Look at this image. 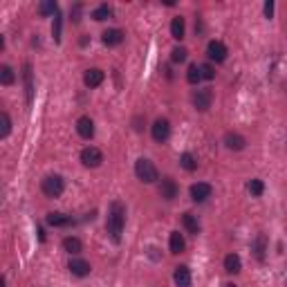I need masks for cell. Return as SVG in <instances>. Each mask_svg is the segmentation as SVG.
<instances>
[{
  "label": "cell",
  "mask_w": 287,
  "mask_h": 287,
  "mask_svg": "<svg viewBox=\"0 0 287 287\" xmlns=\"http://www.w3.org/2000/svg\"><path fill=\"white\" fill-rule=\"evenodd\" d=\"M150 135H152V139H155V142H166V139H168V135H170L168 119H157L155 124L150 126Z\"/></svg>",
  "instance_id": "8992f818"
},
{
  "label": "cell",
  "mask_w": 287,
  "mask_h": 287,
  "mask_svg": "<svg viewBox=\"0 0 287 287\" xmlns=\"http://www.w3.org/2000/svg\"><path fill=\"white\" fill-rule=\"evenodd\" d=\"M173 281H175V285H177V287H191V272H188V267H184V265L175 267Z\"/></svg>",
  "instance_id": "8fae6325"
},
{
  "label": "cell",
  "mask_w": 287,
  "mask_h": 287,
  "mask_svg": "<svg viewBox=\"0 0 287 287\" xmlns=\"http://www.w3.org/2000/svg\"><path fill=\"white\" fill-rule=\"evenodd\" d=\"M186 56H188V52L184 47H175L173 52H170V61H173V63H184V61H186Z\"/></svg>",
  "instance_id": "4316f807"
},
{
  "label": "cell",
  "mask_w": 287,
  "mask_h": 287,
  "mask_svg": "<svg viewBox=\"0 0 287 287\" xmlns=\"http://www.w3.org/2000/svg\"><path fill=\"white\" fill-rule=\"evenodd\" d=\"M76 133L81 135L83 139H90L94 135V124L90 117H79V121H76Z\"/></svg>",
  "instance_id": "5bb4252c"
},
{
  "label": "cell",
  "mask_w": 287,
  "mask_h": 287,
  "mask_svg": "<svg viewBox=\"0 0 287 287\" xmlns=\"http://www.w3.org/2000/svg\"><path fill=\"white\" fill-rule=\"evenodd\" d=\"M63 249H65L67 254L76 256L81 249H83V245H81V240H79V238H65V240H63Z\"/></svg>",
  "instance_id": "ffe728a7"
},
{
  "label": "cell",
  "mask_w": 287,
  "mask_h": 287,
  "mask_svg": "<svg viewBox=\"0 0 287 287\" xmlns=\"http://www.w3.org/2000/svg\"><path fill=\"white\" fill-rule=\"evenodd\" d=\"M247 188H249V193H251V195H263V191H265V184L260 182V179H251V182H249V186H247Z\"/></svg>",
  "instance_id": "f546056e"
},
{
  "label": "cell",
  "mask_w": 287,
  "mask_h": 287,
  "mask_svg": "<svg viewBox=\"0 0 287 287\" xmlns=\"http://www.w3.org/2000/svg\"><path fill=\"white\" fill-rule=\"evenodd\" d=\"M103 79H106V74H103L99 67H92V70H88L83 74V83L88 85V88H99V85L103 83Z\"/></svg>",
  "instance_id": "ba28073f"
},
{
  "label": "cell",
  "mask_w": 287,
  "mask_h": 287,
  "mask_svg": "<svg viewBox=\"0 0 287 287\" xmlns=\"http://www.w3.org/2000/svg\"><path fill=\"white\" fill-rule=\"evenodd\" d=\"M52 34H54V40H56V43H61V13H56V16H54Z\"/></svg>",
  "instance_id": "4dcf8cb0"
},
{
  "label": "cell",
  "mask_w": 287,
  "mask_h": 287,
  "mask_svg": "<svg viewBox=\"0 0 287 287\" xmlns=\"http://www.w3.org/2000/svg\"><path fill=\"white\" fill-rule=\"evenodd\" d=\"M124 224H126V206L119 200H115L108 209V220H106V229L110 233V238L115 242L121 240V233H124Z\"/></svg>",
  "instance_id": "6da1fadb"
},
{
  "label": "cell",
  "mask_w": 287,
  "mask_h": 287,
  "mask_svg": "<svg viewBox=\"0 0 287 287\" xmlns=\"http://www.w3.org/2000/svg\"><path fill=\"white\" fill-rule=\"evenodd\" d=\"M47 224L49 227H63V224H70V218L63 213H47Z\"/></svg>",
  "instance_id": "44dd1931"
},
{
  "label": "cell",
  "mask_w": 287,
  "mask_h": 287,
  "mask_svg": "<svg viewBox=\"0 0 287 287\" xmlns=\"http://www.w3.org/2000/svg\"><path fill=\"white\" fill-rule=\"evenodd\" d=\"M206 54H209L211 61L222 63L224 58H227V45H224L222 40H211V43L206 45Z\"/></svg>",
  "instance_id": "5b68a950"
},
{
  "label": "cell",
  "mask_w": 287,
  "mask_h": 287,
  "mask_svg": "<svg viewBox=\"0 0 287 287\" xmlns=\"http://www.w3.org/2000/svg\"><path fill=\"white\" fill-rule=\"evenodd\" d=\"M170 36H173L175 40H182L184 38V18H173V22H170Z\"/></svg>",
  "instance_id": "d6986e66"
},
{
  "label": "cell",
  "mask_w": 287,
  "mask_h": 287,
  "mask_svg": "<svg viewBox=\"0 0 287 287\" xmlns=\"http://www.w3.org/2000/svg\"><path fill=\"white\" fill-rule=\"evenodd\" d=\"M101 40H103V45H108V47H117V45L124 43V31L121 29H106L101 34Z\"/></svg>",
  "instance_id": "9c48e42d"
},
{
  "label": "cell",
  "mask_w": 287,
  "mask_h": 287,
  "mask_svg": "<svg viewBox=\"0 0 287 287\" xmlns=\"http://www.w3.org/2000/svg\"><path fill=\"white\" fill-rule=\"evenodd\" d=\"M159 195L164 197V200H173V197L177 195V184H175L170 177H164L159 184Z\"/></svg>",
  "instance_id": "9a60e30c"
},
{
  "label": "cell",
  "mask_w": 287,
  "mask_h": 287,
  "mask_svg": "<svg viewBox=\"0 0 287 287\" xmlns=\"http://www.w3.org/2000/svg\"><path fill=\"white\" fill-rule=\"evenodd\" d=\"M200 72H202V79H215V72H213V67L209 65V63H204V65H200Z\"/></svg>",
  "instance_id": "1f68e13d"
},
{
  "label": "cell",
  "mask_w": 287,
  "mask_h": 287,
  "mask_svg": "<svg viewBox=\"0 0 287 287\" xmlns=\"http://www.w3.org/2000/svg\"><path fill=\"white\" fill-rule=\"evenodd\" d=\"M200 79H202V72H200V65H191L188 67V72H186V81L188 83H200Z\"/></svg>",
  "instance_id": "d4e9b609"
},
{
  "label": "cell",
  "mask_w": 287,
  "mask_h": 287,
  "mask_svg": "<svg viewBox=\"0 0 287 287\" xmlns=\"http://www.w3.org/2000/svg\"><path fill=\"white\" fill-rule=\"evenodd\" d=\"M81 161H83V166H88V168H97L103 161V152L94 146H88L81 150Z\"/></svg>",
  "instance_id": "277c9868"
},
{
  "label": "cell",
  "mask_w": 287,
  "mask_h": 287,
  "mask_svg": "<svg viewBox=\"0 0 287 287\" xmlns=\"http://www.w3.org/2000/svg\"><path fill=\"white\" fill-rule=\"evenodd\" d=\"M67 269H70L74 276H88L90 274V263L83 258H72L70 263H67Z\"/></svg>",
  "instance_id": "30bf717a"
},
{
  "label": "cell",
  "mask_w": 287,
  "mask_h": 287,
  "mask_svg": "<svg viewBox=\"0 0 287 287\" xmlns=\"http://www.w3.org/2000/svg\"><path fill=\"white\" fill-rule=\"evenodd\" d=\"M265 16H267V18L274 16V2H272V0H267V2H265Z\"/></svg>",
  "instance_id": "d6a6232c"
},
{
  "label": "cell",
  "mask_w": 287,
  "mask_h": 287,
  "mask_svg": "<svg viewBox=\"0 0 287 287\" xmlns=\"http://www.w3.org/2000/svg\"><path fill=\"white\" fill-rule=\"evenodd\" d=\"M209 195H211V184L197 182V184H193V186H191V197H193V202H204Z\"/></svg>",
  "instance_id": "7c38bea8"
},
{
  "label": "cell",
  "mask_w": 287,
  "mask_h": 287,
  "mask_svg": "<svg viewBox=\"0 0 287 287\" xmlns=\"http://www.w3.org/2000/svg\"><path fill=\"white\" fill-rule=\"evenodd\" d=\"M179 164H182V168H186V170H195V166H197L191 152H184V155L179 157Z\"/></svg>",
  "instance_id": "484cf974"
},
{
  "label": "cell",
  "mask_w": 287,
  "mask_h": 287,
  "mask_svg": "<svg viewBox=\"0 0 287 287\" xmlns=\"http://www.w3.org/2000/svg\"><path fill=\"white\" fill-rule=\"evenodd\" d=\"M224 287H236V285H233V283H227V285H224Z\"/></svg>",
  "instance_id": "e575fe53"
},
{
  "label": "cell",
  "mask_w": 287,
  "mask_h": 287,
  "mask_svg": "<svg viewBox=\"0 0 287 287\" xmlns=\"http://www.w3.org/2000/svg\"><path fill=\"white\" fill-rule=\"evenodd\" d=\"M40 188H43V193L47 197H58L63 193V188H65V184H63L61 175H47L43 179V184H40Z\"/></svg>",
  "instance_id": "3957f363"
},
{
  "label": "cell",
  "mask_w": 287,
  "mask_h": 287,
  "mask_svg": "<svg viewBox=\"0 0 287 287\" xmlns=\"http://www.w3.org/2000/svg\"><path fill=\"white\" fill-rule=\"evenodd\" d=\"M13 81H16V74H13L11 67H9V65L0 67V83H2V85H11Z\"/></svg>",
  "instance_id": "7402d4cb"
},
{
  "label": "cell",
  "mask_w": 287,
  "mask_h": 287,
  "mask_svg": "<svg viewBox=\"0 0 287 287\" xmlns=\"http://www.w3.org/2000/svg\"><path fill=\"white\" fill-rule=\"evenodd\" d=\"M25 90H27V103H31L34 85H31V65H29V63H25Z\"/></svg>",
  "instance_id": "cb8c5ba5"
},
{
  "label": "cell",
  "mask_w": 287,
  "mask_h": 287,
  "mask_svg": "<svg viewBox=\"0 0 287 287\" xmlns=\"http://www.w3.org/2000/svg\"><path fill=\"white\" fill-rule=\"evenodd\" d=\"M224 269H227L229 274H238L242 269V260H240V256H236V254H229L227 258H224Z\"/></svg>",
  "instance_id": "e0dca14e"
},
{
  "label": "cell",
  "mask_w": 287,
  "mask_h": 287,
  "mask_svg": "<svg viewBox=\"0 0 287 287\" xmlns=\"http://www.w3.org/2000/svg\"><path fill=\"white\" fill-rule=\"evenodd\" d=\"M263 245H265V238L260 236L258 238V251H256V256H258V258H263Z\"/></svg>",
  "instance_id": "836d02e7"
},
{
  "label": "cell",
  "mask_w": 287,
  "mask_h": 287,
  "mask_svg": "<svg viewBox=\"0 0 287 287\" xmlns=\"http://www.w3.org/2000/svg\"><path fill=\"white\" fill-rule=\"evenodd\" d=\"M168 247H170V254H182L186 242H184V236L179 231H173L168 238Z\"/></svg>",
  "instance_id": "2e32d148"
},
{
  "label": "cell",
  "mask_w": 287,
  "mask_h": 287,
  "mask_svg": "<svg viewBox=\"0 0 287 287\" xmlns=\"http://www.w3.org/2000/svg\"><path fill=\"white\" fill-rule=\"evenodd\" d=\"M0 119H2V130H0V137L4 139L9 133H11V119H9L7 112H2V115H0Z\"/></svg>",
  "instance_id": "f1b7e54d"
},
{
  "label": "cell",
  "mask_w": 287,
  "mask_h": 287,
  "mask_svg": "<svg viewBox=\"0 0 287 287\" xmlns=\"http://www.w3.org/2000/svg\"><path fill=\"white\" fill-rule=\"evenodd\" d=\"M110 16H112V9L108 7V4H99V7L92 11L94 20H106V18H110Z\"/></svg>",
  "instance_id": "603a6c76"
},
{
  "label": "cell",
  "mask_w": 287,
  "mask_h": 287,
  "mask_svg": "<svg viewBox=\"0 0 287 287\" xmlns=\"http://www.w3.org/2000/svg\"><path fill=\"white\" fill-rule=\"evenodd\" d=\"M245 144H247V139L242 137V135H238V133H227V135H224V146H227L229 150H242Z\"/></svg>",
  "instance_id": "4fadbf2b"
},
{
  "label": "cell",
  "mask_w": 287,
  "mask_h": 287,
  "mask_svg": "<svg viewBox=\"0 0 287 287\" xmlns=\"http://www.w3.org/2000/svg\"><path fill=\"white\" fill-rule=\"evenodd\" d=\"M193 106H195L200 112L209 110L211 108V90H197V92L193 94Z\"/></svg>",
  "instance_id": "52a82bcc"
},
{
  "label": "cell",
  "mask_w": 287,
  "mask_h": 287,
  "mask_svg": "<svg viewBox=\"0 0 287 287\" xmlns=\"http://www.w3.org/2000/svg\"><path fill=\"white\" fill-rule=\"evenodd\" d=\"M135 175H137L144 184H152V182L159 179V173H157L155 164H152L150 159H146V157H142V159L135 161Z\"/></svg>",
  "instance_id": "7a4b0ae2"
},
{
  "label": "cell",
  "mask_w": 287,
  "mask_h": 287,
  "mask_svg": "<svg viewBox=\"0 0 287 287\" xmlns=\"http://www.w3.org/2000/svg\"><path fill=\"white\" fill-rule=\"evenodd\" d=\"M40 13H43V16H47V13H54V16H56L58 13V7H56V2H52V0H47V2H40Z\"/></svg>",
  "instance_id": "83f0119b"
},
{
  "label": "cell",
  "mask_w": 287,
  "mask_h": 287,
  "mask_svg": "<svg viewBox=\"0 0 287 287\" xmlns=\"http://www.w3.org/2000/svg\"><path fill=\"white\" fill-rule=\"evenodd\" d=\"M182 222H184V227H186L188 233H193V236H197V233H200V222H197V218L193 213H184L182 215Z\"/></svg>",
  "instance_id": "ac0fdd59"
}]
</instances>
